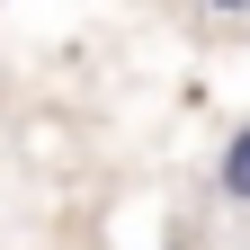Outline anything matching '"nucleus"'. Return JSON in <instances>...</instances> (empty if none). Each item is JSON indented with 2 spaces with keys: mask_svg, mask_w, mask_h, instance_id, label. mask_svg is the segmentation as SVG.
<instances>
[{
  "mask_svg": "<svg viewBox=\"0 0 250 250\" xmlns=\"http://www.w3.org/2000/svg\"><path fill=\"white\" fill-rule=\"evenodd\" d=\"M214 197H224V206H250V116L224 134V152H214Z\"/></svg>",
  "mask_w": 250,
  "mask_h": 250,
  "instance_id": "f257e3e1",
  "label": "nucleus"
}]
</instances>
